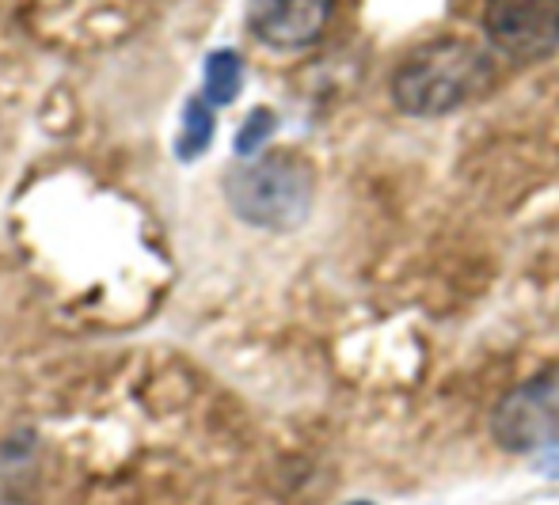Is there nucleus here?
<instances>
[{
    "label": "nucleus",
    "mask_w": 559,
    "mask_h": 505,
    "mask_svg": "<svg viewBox=\"0 0 559 505\" xmlns=\"http://www.w3.org/2000/svg\"><path fill=\"white\" fill-rule=\"evenodd\" d=\"M484 31L510 61H545L559 50V0H487Z\"/></svg>",
    "instance_id": "20e7f679"
},
{
    "label": "nucleus",
    "mask_w": 559,
    "mask_h": 505,
    "mask_svg": "<svg viewBox=\"0 0 559 505\" xmlns=\"http://www.w3.org/2000/svg\"><path fill=\"white\" fill-rule=\"evenodd\" d=\"M317 199V171L294 148L251 156L225 179V202L243 225L266 232H294L309 220Z\"/></svg>",
    "instance_id": "f03ea898"
},
{
    "label": "nucleus",
    "mask_w": 559,
    "mask_h": 505,
    "mask_svg": "<svg viewBox=\"0 0 559 505\" xmlns=\"http://www.w3.org/2000/svg\"><path fill=\"white\" fill-rule=\"evenodd\" d=\"M335 0H248V27L271 50H305L320 43Z\"/></svg>",
    "instance_id": "39448f33"
},
{
    "label": "nucleus",
    "mask_w": 559,
    "mask_h": 505,
    "mask_svg": "<svg viewBox=\"0 0 559 505\" xmlns=\"http://www.w3.org/2000/svg\"><path fill=\"white\" fill-rule=\"evenodd\" d=\"M358 505H366V502H358Z\"/></svg>",
    "instance_id": "1a4fd4ad"
},
{
    "label": "nucleus",
    "mask_w": 559,
    "mask_h": 505,
    "mask_svg": "<svg viewBox=\"0 0 559 505\" xmlns=\"http://www.w3.org/2000/svg\"><path fill=\"white\" fill-rule=\"evenodd\" d=\"M274 110L271 107H255L248 118H243V125H240V133H236V153L240 156H255L259 148L271 141V133H274Z\"/></svg>",
    "instance_id": "6e6552de"
},
{
    "label": "nucleus",
    "mask_w": 559,
    "mask_h": 505,
    "mask_svg": "<svg viewBox=\"0 0 559 505\" xmlns=\"http://www.w3.org/2000/svg\"><path fill=\"white\" fill-rule=\"evenodd\" d=\"M491 437L507 453H548L559 448V365L540 369L510 388L491 414Z\"/></svg>",
    "instance_id": "7ed1b4c3"
},
{
    "label": "nucleus",
    "mask_w": 559,
    "mask_h": 505,
    "mask_svg": "<svg viewBox=\"0 0 559 505\" xmlns=\"http://www.w3.org/2000/svg\"><path fill=\"white\" fill-rule=\"evenodd\" d=\"M214 141V115H210L206 99H191L183 107V130H179L176 141V156L179 160H194L202 156Z\"/></svg>",
    "instance_id": "0eeeda50"
},
{
    "label": "nucleus",
    "mask_w": 559,
    "mask_h": 505,
    "mask_svg": "<svg viewBox=\"0 0 559 505\" xmlns=\"http://www.w3.org/2000/svg\"><path fill=\"white\" fill-rule=\"evenodd\" d=\"M202 81H206L210 107H228L243 88V58L236 50H214L202 69Z\"/></svg>",
    "instance_id": "423d86ee"
},
{
    "label": "nucleus",
    "mask_w": 559,
    "mask_h": 505,
    "mask_svg": "<svg viewBox=\"0 0 559 505\" xmlns=\"http://www.w3.org/2000/svg\"><path fill=\"white\" fill-rule=\"evenodd\" d=\"M495 84V61L468 38H435L392 76V99L412 118H445L468 107Z\"/></svg>",
    "instance_id": "f257e3e1"
}]
</instances>
